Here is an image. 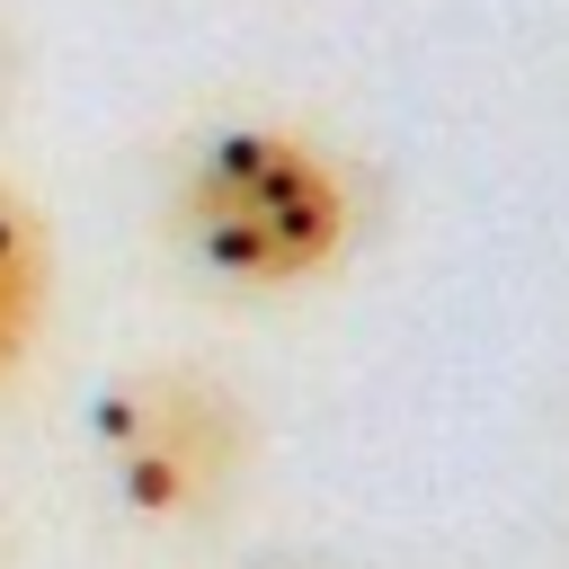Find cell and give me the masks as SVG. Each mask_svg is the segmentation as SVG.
<instances>
[{"label":"cell","instance_id":"obj_1","mask_svg":"<svg viewBox=\"0 0 569 569\" xmlns=\"http://www.w3.org/2000/svg\"><path fill=\"white\" fill-rule=\"evenodd\" d=\"M178 222H187V249L204 276H222L240 293H284V284H311L347 249L356 196L302 133L231 124L196 151Z\"/></svg>","mask_w":569,"mask_h":569},{"label":"cell","instance_id":"obj_3","mask_svg":"<svg viewBox=\"0 0 569 569\" xmlns=\"http://www.w3.org/2000/svg\"><path fill=\"white\" fill-rule=\"evenodd\" d=\"M44 293H53V249L44 222L18 187H0V373L27 365L36 329H44Z\"/></svg>","mask_w":569,"mask_h":569},{"label":"cell","instance_id":"obj_2","mask_svg":"<svg viewBox=\"0 0 569 569\" xmlns=\"http://www.w3.org/2000/svg\"><path fill=\"white\" fill-rule=\"evenodd\" d=\"M107 462H116L124 507L196 516L240 462V418L196 373H142L107 400Z\"/></svg>","mask_w":569,"mask_h":569}]
</instances>
